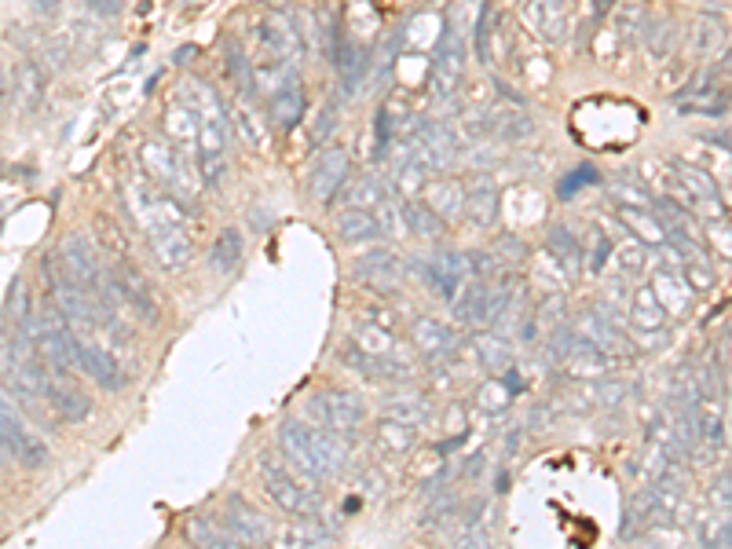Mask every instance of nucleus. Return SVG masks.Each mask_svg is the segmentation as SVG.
<instances>
[{
    "label": "nucleus",
    "mask_w": 732,
    "mask_h": 549,
    "mask_svg": "<svg viewBox=\"0 0 732 549\" xmlns=\"http://www.w3.org/2000/svg\"><path fill=\"white\" fill-rule=\"evenodd\" d=\"M125 202H129V217L140 228L147 246L155 249L161 268H184L187 257H191V234H187V202L176 198L172 191H161L150 180L136 177L125 183Z\"/></svg>",
    "instance_id": "f257e3e1"
},
{
    "label": "nucleus",
    "mask_w": 732,
    "mask_h": 549,
    "mask_svg": "<svg viewBox=\"0 0 732 549\" xmlns=\"http://www.w3.org/2000/svg\"><path fill=\"white\" fill-rule=\"evenodd\" d=\"M180 103L191 110L198 121V158H195L198 180L206 187H217L227 166V147H231V136H235L231 114H227V107L220 103V96L198 78L180 81Z\"/></svg>",
    "instance_id": "f03ea898"
},
{
    "label": "nucleus",
    "mask_w": 732,
    "mask_h": 549,
    "mask_svg": "<svg viewBox=\"0 0 732 549\" xmlns=\"http://www.w3.org/2000/svg\"><path fill=\"white\" fill-rule=\"evenodd\" d=\"M283 455L311 480L337 477L348 466V440L337 432L315 426V421H283L279 426Z\"/></svg>",
    "instance_id": "7ed1b4c3"
},
{
    "label": "nucleus",
    "mask_w": 732,
    "mask_h": 549,
    "mask_svg": "<svg viewBox=\"0 0 732 549\" xmlns=\"http://www.w3.org/2000/svg\"><path fill=\"white\" fill-rule=\"evenodd\" d=\"M48 378H52V370H44L41 352L27 337H0V381H4L8 396L22 399V403H37L48 392Z\"/></svg>",
    "instance_id": "20e7f679"
},
{
    "label": "nucleus",
    "mask_w": 732,
    "mask_h": 549,
    "mask_svg": "<svg viewBox=\"0 0 732 549\" xmlns=\"http://www.w3.org/2000/svg\"><path fill=\"white\" fill-rule=\"evenodd\" d=\"M249 44H254V56L260 59V67H271V70H297V62L308 52L297 22L283 16V11L257 16L254 27H249Z\"/></svg>",
    "instance_id": "39448f33"
},
{
    "label": "nucleus",
    "mask_w": 732,
    "mask_h": 549,
    "mask_svg": "<svg viewBox=\"0 0 732 549\" xmlns=\"http://www.w3.org/2000/svg\"><path fill=\"white\" fill-rule=\"evenodd\" d=\"M260 480H264V491L271 495V502L279 506L283 513L300 517V520H311L319 513V491L308 488L300 477H294L289 466H283L279 458L260 455Z\"/></svg>",
    "instance_id": "423d86ee"
},
{
    "label": "nucleus",
    "mask_w": 732,
    "mask_h": 549,
    "mask_svg": "<svg viewBox=\"0 0 732 549\" xmlns=\"http://www.w3.org/2000/svg\"><path fill=\"white\" fill-rule=\"evenodd\" d=\"M462 78H465V33L458 22H451L436 44L433 70H428V92H433L436 103H451L462 89Z\"/></svg>",
    "instance_id": "0eeeda50"
},
{
    "label": "nucleus",
    "mask_w": 732,
    "mask_h": 549,
    "mask_svg": "<svg viewBox=\"0 0 732 549\" xmlns=\"http://www.w3.org/2000/svg\"><path fill=\"white\" fill-rule=\"evenodd\" d=\"M140 166L150 177V183L161 187V191H172L176 198L187 202V194H191V161L176 151L169 140H147L140 147Z\"/></svg>",
    "instance_id": "6e6552de"
},
{
    "label": "nucleus",
    "mask_w": 732,
    "mask_h": 549,
    "mask_svg": "<svg viewBox=\"0 0 732 549\" xmlns=\"http://www.w3.org/2000/svg\"><path fill=\"white\" fill-rule=\"evenodd\" d=\"M308 418L315 426L337 432L340 440H352L359 432L366 410H363V399L356 392H345V389H330V392H319L308 399Z\"/></svg>",
    "instance_id": "1a4fd4ad"
},
{
    "label": "nucleus",
    "mask_w": 732,
    "mask_h": 549,
    "mask_svg": "<svg viewBox=\"0 0 732 549\" xmlns=\"http://www.w3.org/2000/svg\"><path fill=\"white\" fill-rule=\"evenodd\" d=\"M0 440L8 443L11 458H19L27 469H41L48 461V447L37 432H30L27 421L19 418L16 403L8 399V389H0Z\"/></svg>",
    "instance_id": "9d476101"
},
{
    "label": "nucleus",
    "mask_w": 732,
    "mask_h": 549,
    "mask_svg": "<svg viewBox=\"0 0 732 549\" xmlns=\"http://www.w3.org/2000/svg\"><path fill=\"white\" fill-rule=\"evenodd\" d=\"M410 151L425 172H444L458 151V129L447 121H425L410 136Z\"/></svg>",
    "instance_id": "9b49d317"
},
{
    "label": "nucleus",
    "mask_w": 732,
    "mask_h": 549,
    "mask_svg": "<svg viewBox=\"0 0 732 549\" xmlns=\"http://www.w3.org/2000/svg\"><path fill=\"white\" fill-rule=\"evenodd\" d=\"M345 183H348V151L345 147H326V151L311 158L308 194L315 198V202H334Z\"/></svg>",
    "instance_id": "f8f14e48"
},
{
    "label": "nucleus",
    "mask_w": 732,
    "mask_h": 549,
    "mask_svg": "<svg viewBox=\"0 0 732 549\" xmlns=\"http://www.w3.org/2000/svg\"><path fill=\"white\" fill-rule=\"evenodd\" d=\"M334 67H337V78H340V92L352 96L359 92V84L370 78V48L356 37L348 33H337V44H334Z\"/></svg>",
    "instance_id": "ddd939ff"
},
{
    "label": "nucleus",
    "mask_w": 732,
    "mask_h": 549,
    "mask_svg": "<svg viewBox=\"0 0 732 549\" xmlns=\"http://www.w3.org/2000/svg\"><path fill=\"white\" fill-rule=\"evenodd\" d=\"M8 84H11V103L19 107V114H22V118H33L37 110L44 107L48 78H44V70L37 67L33 59H19L16 67H11Z\"/></svg>",
    "instance_id": "4468645a"
},
{
    "label": "nucleus",
    "mask_w": 732,
    "mask_h": 549,
    "mask_svg": "<svg viewBox=\"0 0 732 549\" xmlns=\"http://www.w3.org/2000/svg\"><path fill=\"white\" fill-rule=\"evenodd\" d=\"M110 282H113V293H118L121 308L136 311L144 322H158V301H155V293H150V286L144 282L140 271L121 264V268L110 271Z\"/></svg>",
    "instance_id": "2eb2a0df"
},
{
    "label": "nucleus",
    "mask_w": 732,
    "mask_h": 549,
    "mask_svg": "<svg viewBox=\"0 0 732 549\" xmlns=\"http://www.w3.org/2000/svg\"><path fill=\"white\" fill-rule=\"evenodd\" d=\"M224 528L235 535V542L238 546H264L271 539V528H268V520H264L254 506L246 502L243 495H231L227 498V506H224Z\"/></svg>",
    "instance_id": "dca6fc26"
},
{
    "label": "nucleus",
    "mask_w": 732,
    "mask_h": 549,
    "mask_svg": "<svg viewBox=\"0 0 732 549\" xmlns=\"http://www.w3.org/2000/svg\"><path fill=\"white\" fill-rule=\"evenodd\" d=\"M356 279L377 293H393L403 282V260L393 249H370V253H363L356 260Z\"/></svg>",
    "instance_id": "f3484780"
},
{
    "label": "nucleus",
    "mask_w": 732,
    "mask_h": 549,
    "mask_svg": "<svg viewBox=\"0 0 732 549\" xmlns=\"http://www.w3.org/2000/svg\"><path fill=\"white\" fill-rule=\"evenodd\" d=\"M422 274L444 301H451V297L458 293V286L469 279V260H465V253L444 249V253H433L428 260H422Z\"/></svg>",
    "instance_id": "a211bd4d"
},
{
    "label": "nucleus",
    "mask_w": 732,
    "mask_h": 549,
    "mask_svg": "<svg viewBox=\"0 0 732 549\" xmlns=\"http://www.w3.org/2000/svg\"><path fill=\"white\" fill-rule=\"evenodd\" d=\"M340 359H345L348 370L363 373L366 381H407V378H410V367H407V363H396L393 356H374V352H366V348H359L356 341H348L345 348H340Z\"/></svg>",
    "instance_id": "6ab92c4d"
},
{
    "label": "nucleus",
    "mask_w": 732,
    "mask_h": 549,
    "mask_svg": "<svg viewBox=\"0 0 732 549\" xmlns=\"http://www.w3.org/2000/svg\"><path fill=\"white\" fill-rule=\"evenodd\" d=\"M305 107H308L305 84H300L297 70H286L283 81L275 84V92H271V121H275V129H283V132L297 129L300 118H305Z\"/></svg>",
    "instance_id": "aec40b11"
},
{
    "label": "nucleus",
    "mask_w": 732,
    "mask_h": 549,
    "mask_svg": "<svg viewBox=\"0 0 732 549\" xmlns=\"http://www.w3.org/2000/svg\"><path fill=\"white\" fill-rule=\"evenodd\" d=\"M81 370L99 385V389H107V392L125 389V370L118 363V356H113L107 345L88 341V337H81Z\"/></svg>",
    "instance_id": "412c9836"
},
{
    "label": "nucleus",
    "mask_w": 732,
    "mask_h": 549,
    "mask_svg": "<svg viewBox=\"0 0 732 549\" xmlns=\"http://www.w3.org/2000/svg\"><path fill=\"white\" fill-rule=\"evenodd\" d=\"M44 399L62 421H85L92 415V399H88V392H81L67 373H52V378H48Z\"/></svg>",
    "instance_id": "4be33fe9"
},
{
    "label": "nucleus",
    "mask_w": 732,
    "mask_h": 549,
    "mask_svg": "<svg viewBox=\"0 0 732 549\" xmlns=\"http://www.w3.org/2000/svg\"><path fill=\"white\" fill-rule=\"evenodd\" d=\"M524 19L542 41H561L567 33V0H524Z\"/></svg>",
    "instance_id": "5701e85b"
},
{
    "label": "nucleus",
    "mask_w": 732,
    "mask_h": 549,
    "mask_svg": "<svg viewBox=\"0 0 732 549\" xmlns=\"http://www.w3.org/2000/svg\"><path fill=\"white\" fill-rule=\"evenodd\" d=\"M487 132L498 136V140L506 143H516V140H527V136H535V118L527 114L521 103H495L487 110Z\"/></svg>",
    "instance_id": "b1692460"
},
{
    "label": "nucleus",
    "mask_w": 732,
    "mask_h": 549,
    "mask_svg": "<svg viewBox=\"0 0 732 549\" xmlns=\"http://www.w3.org/2000/svg\"><path fill=\"white\" fill-rule=\"evenodd\" d=\"M334 231L340 242L348 246H363V242H377L382 239V220H377L374 209H340L334 217Z\"/></svg>",
    "instance_id": "393cba45"
},
{
    "label": "nucleus",
    "mask_w": 732,
    "mask_h": 549,
    "mask_svg": "<svg viewBox=\"0 0 732 549\" xmlns=\"http://www.w3.org/2000/svg\"><path fill=\"white\" fill-rule=\"evenodd\" d=\"M422 198L433 206V213L444 217V220H454V217L465 213V183L462 180H451V177L425 180Z\"/></svg>",
    "instance_id": "a878e982"
},
{
    "label": "nucleus",
    "mask_w": 732,
    "mask_h": 549,
    "mask_svg": "<svg viewBox=\"0 0 732 549\" xmlns=\"http://www.w3.org/2000/svg\"><path fill=\"white\" fill-rule=\"evenodd\" d=\"M410 337H414V345L422 348V352L428 356V359H439V356H451L454 348H458V333H454L447 322H439V319H414V327H410Z\"/></svg>",
    "instance_id": "bb28decb"
},
{
    "label": "nucleus",
    "mask_w": 732,
    "mask_h": 549,
    "mask_svg": "<svg viewBox=\"0 0 732 549\" xmlns=\"http://www.w3.org/2000/svg\"><path fill=\"white\" fill-rule=\"evenodd\" d=\"M521 392V373H516V367H510L506 378H487L484 385H479L476 392V407L484 410V415L498 418L510 410V399Z\"/></svg>",
    "instance_id": "cd10ccee"
},
{
    "label": "nucleus",
    "mask_w": 732,
    "mask_h": 549,
    "mask_svg": "<svg viewBox=\"0 0 732 549\" xmlns=\"http://www.w3.org/2000/svg\"><path fill=\"white\" fill-rule=\"evenodd\" d=\"M399 217H403V223H407L414 234H422V239H439V234L447 231V220L436 217L433 206H428L422 194L399 198Z\"/></svg>",
    "instance_id": "c85d7f7f"
},
{
    "label": "nucleus",
    "mask_w": 732,
    "mask_h": 549,
    "mask_svg": "<svg viewBox=\"0 0 732 549\" xmlns=\"http://www.w3.org/2000/svg\"><path fill=\"white\" fill-rule=\"evenodd\" d=\"M476 228H491L498 220V191L487 177L476 180L473 187H465V213H462Z\"/></svg>",
    "instance_id": "c756f323"
},
{
    "label": "nucleus",
    "mask_w": 732,
    "mask_h": 549,
    "mask_svg": "<svg viewBox=\"0 0 732 549\" xmlns=\"http://www.w3.org/2000/svg\"><path fill=\"white\" fill-rule=\"evenodd\" d=\"M418 440V426H407V421L399 418H385L382 426H377V436H374V451L377 458H403Z\"/></svg>",
    "instance_id": "7c9ffc66"
},
{
    "label": "nucleus",
    "mask_w": 732,
    "mask_h": 549,
    "mask_svg": "<svg viewBox=\"0 0 732 549\" xmlns=\"http://www.w3.org/2000/svg\"><path fill=\"white\" fill-rule=\"evenodd\" d=\"M546 249L564 271H575L578 264H583V246H578V239L567 223H553V228L546 231Z\"/></svg>",
    "instance_id": "2f4dec72"
},
{
    "label": "nucleus",
    "mask_w": 732,
    "mask_h": 549,
    "mask_svg": "<svg viewBox=\"0 0 732 549\" xmlns=\"http://www.w3.org/2000/svg\"><path fill=\"white\" fill-rule=\"evenodd\" d=\"M243 253H246V242H243V231L238 228H224L217 234V242H212V253H209V264L217 268L220 274L235 271L243 264Z\"/></svg>",
    "instance_id": "473e14b6"
},
{
    "label": "nucleus",
    "mask_w": 732,
    "mask_h": 549,
    "mask_svg": "<svg viewBox=\"0 0 732 549\" xmlns=\"http://www.w3.org/2000/svg\"><path fill=\"white\" fill-rule=\"evenodd\" d=\"M187 539L195 546H209V549H235V535L224 528L220 520H209V517H195L187 523Z\"/></svg>",
    "instance_id": "72a5a7b5"
},
{
    "label": "nucleus",
    "mask_w": 732,
    "mask_h": 549,
    "mask_svg": "<svg viewBox=\"0 0 732 549\" xmlns=\"http://www.w3.org/2000/svg\"><path fill=\"white\" fill-rule=\"evenodd\" d=\"M340 202H345V209H377L385 202V187L374 177H363L356 183L340 187Z\"/></svg>",
    "instance_id": "f704fd0d"
},
{
    "label": "nucleus",
    "mask_w": 732,
    "mask_h": 549,
    "mask_svg": "<svg viewBox=\"0 0 732 549\" xmlns=\"http://www.w3.org/2000/svg\"><path fill=\"white\" fill-rule=\"evenodd\" d=\"M385 418H399V421H407V426H425L428 403L422 396H393L385 403Z\"/></svg>",
    "instance_id": "c9c22d12"
},
{
    "label": "nucleus",
    "mask_w": 732,
    "mask_h": 549,
    "mask_svg": "<svg viewBox=\"0 0 732 549\" xmlns=\"http://www.w3.org/2000/svg\"><path fill=\"white\" fill-rule=\"evenodd\" d=\"M224 59H227V73H231L243 89H254V62H249V48H243L238 41H227Z\"/></svg>",
    "instance_id": "e433bc0d"
},
{
    "label": "nucleus",
    "mask_w": 732,
    "mask_h": 549,
    "mask_svg": "<svg viewBox=\"0 0 732 549\" xmlns=\"http://www.w3.org/2000/svg\"><path fill=\"white\" fill-rule=\"evenodd\" d=\"M476 352H479V359H484L487 370H502V367L510 363V345H506V337L495 333V330H491V337H479V341H476Z\"/></svg>",
    "instance_id": "4c0bfd02"
},
{
    "label": "nucleus",
    "mask_w": 732,
    "mask_h": 549,
    "mask_svg": "<svg viewBox=\"0 0 732 549\" xmlns=\"http://www.w3.org/2000/svg\"><path fill=\"white\" fill-rule=\"evenodd\" d=\"M583 327L590 330V341L597 345L601 352L604 348H615V341H620V330H615L609 316H601V311H590V316L583 319Z\"/></svg>",
    "instance_id": "58836bf2"
},
{
    "label": "nucleus",
    "mask_w": 732,
    "mask_h": 549,
    "mask_svg": "<svg viewBox=\"0 0 732 549\" xmlns=\"http://www.w3.org/2000/svg\"><path fill=\"white\" fill-rule=\"evenodd\" d=\"M454 513H458V498L454 495H439L433 506L425 509V517H422V528H428V531H436L439 523H447Z\"/></svg>",
    "instance_id": "ea45409f"
},
{
    "label": "nucleus",
    "mask_w": 732,
    "mask_h": 549,
    "mask_svg": "<svg viewBox=\"0 0 732 549\" xmlns=\"http://www.w3.org/2000/svg\"><path fill=\"white\" fill-rule=\"evenodd\" d=\"M593 183H601V172L593 169V166H578L572 177H564L561 180V187H557V194L561 198H575L578 191H583V187H593Z\"/></svg>",
    "instance_id": "a19ab883"
},
{
    "label": "nucleus",
    "mask_w": 732,
    "mask_h": 549,
    "mask_svg": "<svg viewBox=\"0 0 732 549\" xmlns=\"http://www.w3.org/2000/svg\"><path fill=\"white\" fill-rule=\"evenodd\" d=\"M231 124H235L238 132H246V140L254 143V147L264 143V132H260V124H257L254 110H249V107H235V110H231Z\"/></svg>",
    "instance_id": "79ce46f5"
},
{
    "label": "nucleus",
    "mask_w": 732,
    "mask_h": 549,
    "mask_svg": "<svg viewBox=\"0 0 732 549\" xmlns=\"http://www.w3.org/2000/svg\"><path fill=\"white\" fill-rule=\"evenodd\" d=\"M718 44H722V22L700 19V27H696V52H714Z\"/></svg>",
    "instance_id": "37998d69"
},
{
    "label": "nucleus",
    "mask_w": 732,
    "mask_h": 549,
    "mask_svg": "<svg viewBox=\"0 0 732 549\" xmlns=\"http://www.w3.org/2000/svg\"><path fill=\"white\" fill-rule=\"evenodd\" d=\"M609 257H612V242H609V234L597 231V234H593V253H590L593 271H601L604 264H609Z\"/></svg>",
    "instance_id": "c03bdc74"
},
{
    "label": "nucleus",
    "mask_w": 732,
    "mask_h": 549,
    "mask_svg": "<svg viewBox=\"0 0 732 549\" xmlns=\"http://www.w3.org/2000/svg\"><path fill=\"white\" fill-rule=\"evenodd\" d=\"M334 124H337V110H334V103H330V107L323 110L319 124H315V132H311V147H319V143H326V140H330Z\"/></svg>",
    "instance_id": "a18cd8bd"
},
{
    "label": "nucleus",
    "mask_w": 732,
    "mask_h": 549,
    "mask_svg": "<svg viewBox=\"0 0 732 549\" xmlns=\"http://www.w3.org/2000/svg\"><path fill=\"white\" fill-rule=\"evenodd\" d=\"M498 249H502V253H498V268L502 264H521V260H524V242L521 239H510V234H506V239L498 242Z\"/></svg>",
    "instance_id": "49530a36"
},
{
    "label": "nucleus",
    "mask_w": 732,
    "mask_h": 549,
    "mask_svg": "<svg viewBox=\"0 0 732 549\" xmlns=\"http://www.w3.org/2000/svg\"><path fill=\"white\" fill-rule=\"evenodd\" d=\"M118 4H121V0H92V8L103 11V16H113V11H118Z\"/></svg>",
    "instance_id": "de8ad7c7"
},
{
    "label": "nucleus",
    "mask_w": 732,
    "mask_h": 549,
    "mask_svg": "<svg viewBox=\"0 0 732 549\" xmlns=\"http://www.w3.org/2000/svg\"><path fill=\"white\" fill-rule=\"evenodd\" d=\"M4 92H8V78L0 73V103H4Z\"/></svg>",
    "instance_id": "09e8293b"
},
{
    "label": "nucleus",
    "mask_w": 732,
    "mask_h": 549,
    "mask_svg": "<svg viewBox=\"0 0 732 549\" xmlns=\"http://www.w3.org/2000/svg\"><path fill=\"white\" fill-rule=\"evenodd\" d=\"M4 458H11V451H8V443L0 440V461H4Z\"/></svg>",
    "instance_id": "8fccbe9b"
}]
</instances>
